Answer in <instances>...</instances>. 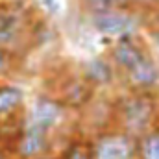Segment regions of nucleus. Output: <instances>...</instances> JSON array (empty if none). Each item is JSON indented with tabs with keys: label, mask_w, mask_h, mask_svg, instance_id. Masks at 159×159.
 I'll return each instance as SVG.
<instances>
[{
	"label": "nucleus",
	"mask_w": 159,
	"mask_h": 159,
	"mask_svg": "<svg viewBox=\"0 0 159 159\" xmlns=\"http://www.w3.org/2000/svg\"><path fill=\"white\" fill-rule=\"evenodd\" d=\"M159 124V93H117V128L133 139Z\"/></svg>",
	"instance_id": "obj_1"
},
{
	"label": "nucleus",
	"mask_w": 159,
	"mask_h": 159,
	"mask_svg": "<svg viewBox=\"0 0 159 159\" xmlns=\"http://www.w3.org/2000/svg\"><path fill=\"white\" fill-rule=\"evenodd\" d=\"M85 19L89 28L100 37L117 39L122 35H133V34H141V30H146V11H139V9L113 7L100 13L85 15Z\"/></svg>",
	"instance_id": "obj_2"
},
{
	"label": "nucleus",
	"mask_w": 159,
	"mask_h": 159,
	"mask_svg": "<svg viewBox=\"0 0 159 159\" xmlns=\"http://www.w3.org/2000/svg\"><path fill=\"white\" fill-rule=\"evenodd\" d=\"M69 119H70V113L61 104V100L50 91L37 93L34 96V100L28 104V109H26V120L30 124L39 126L43 129L54 133L56 137L63 131Z\"/></svg>",
	"instance_id": "obj_3"
},
{
	"label": "nucleus",
	"mask_w": 159,
	"mask_h": 159,
	"mask_svg": "<svg viewBox=\"0 0 159 159\" xmlns=\"http://www.w3.org/2000/svg\"><path fill=\"white\" fill-rule=\"evenodd\" d=\"M50 93H54L61 100V104L67 107L70 115L78 117L91 106V102L96 98L100 91L94 89L87 80H83V76L76 69V70H65L57 78L56 87Z\"/></svg>",
	"instance_id": "obj_4"
},
{
	"label": "nucleus",
	"mask_w": 159,
	"mask_h": 159,
	"mask_svg": "<svg viewBox=\"0 0 159 159\" xmlns=\"http://www.w3.org/2000/svg\"><path fill=\"white\" fill-rule=\"evenodd\" d=\"M78 128L89 137L117 128V94L100 91L91 106L78 115Z\"/></svg>",
	"instance_id": "obj_5"
},
{
	"label": "nucleus",
	"mask_w": 159,
	"mask_h": 159,
	"mask_svg": "<svg viewBox=\"0 0 159 159\" xmlns=\"http://www.w3.org/2000/svg\"><path fill=\"white\" fill-rule=\"evenodd\" d=\"M148 52H152V46L143 34L117 37L111 43V46L106 48V56L117 69L119 76L131 70Z\"/></svg>",
	"instance_id": "obj_6"
},
{
	"label": "nucleus",
	"mask_w": 159,
	"mask_h": 159,
	"mask_svg": "<svg viewBox=\"0 0 159 159\" xmlns=\"http://www.w3.org/2000/svg\"><path fill=\"white\" fill-rule=\"evenodd\" d=\"M91 141L94 159H135L137 139L120 131L119 128L96 133Z\"/></svg>",
	"instance_id": "obj_7"
},
{
	"label": "nucleus",
	"mask_w": 159,
	"mask_h": 159,
	"mask_svg": "<svg viewBox=\"0 0 159 159\" xmlns=\"http://www.w3.org/2000/svg\"><path fill=\"white\" fill-rule=\"evenodd\" d=\"M57 150L56 144V135L43 129L35 124H30L26 120L15 148H13V157L15 159H34L39 156H46V154H54Z\"/></svg>",
	"instance_id": "obj_8"
},
{
	"label": "nucleus",
	"mask_w": 159,
	"mask_h": 159,
	"mask_svg": "<svg viewBox=\"0 0 159 159\" xmlns=\"http://www.w3.org/2000/svg\"><path fill=\"white\" fill-rule=\"evenodd\" d=\"M122 91L159 93V57L156 52H148L131 70L119 76Z\"/></svg>",
	"instance_id": "obj_9"
},
{
	"label": "nucleus",
	"mask_w": 159,
	"mask_h": 159,
	"mask_svg": "<svg viewBox=\"0 0 159 159\" xmlns=\"http://www.w3.org/2000/svg\"><path fill=\"white\" fill-rule=\"evenodd\" d=\"M26 91L9 80L0 81V126H15L26 122Z\"/></svg>",
	"instance_id": "obj_10"
},
{
	"label": "nucleus",
	"mask_w": 159,
	"mask_h": 159,
	"mask_svg": "<svg viewBox=\"0 0 159 159\" xmlns=\"http://www.w3.org/2000/svg\"><path fill=\"white\" fill-rule=\"evenodd\" d=\"M78 72L98 91H111L119 85V72L106 54H94L78 65Z\"/></svg>",
	"instance_id": "obj_11"
},
{
	"label": "nucleus",
	"mask_w": 159,
	"mask_h": 159,
	"mask_svg": "<svg viewBox=\"0 0 159 159\" xmlns=\"http://www.w3.org/2000/svg\"><path fill=\"white\" fill-rule=\"evenodd\" d=\"M56 154L61 159H94L93 141L81 129H76L59 143Z\"/></svg>",
	"instance_id": "obj_12"
},
{
	"label": "nucleus",
	"mask_w": 159,
	"mask_h": 159,
	"mask_svg": "<svg viewBox=\"0 0 159 159\" xmlns=\"http://www.w3.org/2000/svg\"><path fill=\"white\" fill-rule=\"evenodd\" d=\"M135 159H159V124L137 139Z\"/></svg>",
	"instance_id": "obj_13"
},
{
	"label": "nucleus",
	"mask_w": 159,
	"mask_h": 159,
	"mask_svg": "<svg viewBox=\"0 0 159 159\" xmlns=\"http://www.w3.org/2000/svg\"><path fill=\"white\" fill-rule=\"evenodd\" d=\"M76 2L83 15H93V13L117 7V0H76Z\"/></svg>",
	"instance_id": "obj_14"
},
{
	"label": "nucleus",
	"mask_w": 159,
	"mask_h": 159,
	"mask_svg": "<svg viewBox=\"0 0 159 159\" xmlns=\"http://www.w3.org/2000/svg\"><path fill=\"white\" fill-rule=\"evenodd\" d=\"M17 61H19V56L17 54H13L11 50L0 46V81L9 78V74L13 72Z\"/></svg>",
	"instance_id": "obj_15"
},
{
	"label": "nucleus",
	"mask_w": 159,
	"mask_h": 159,
	"mask_svg": "<svg viewBox=\"0 0 159 159\" xmlns=\"http://www.w3.org/2000/svg\"><path fill=\"white\" fill-rule=\"evenodd\" d=\"M37 7H39L41 13L44 17H48V19H56V17H59L63 13L61 0H39L37 2Z\"/></svg>",
	"instance_id": "obj_16"
},
{
	"label": "nucleus",
	"mask_w": 159,
	"mask_h": 159,
	"mask_svg": "<svg viewBox=\"0 0 159 159\" xmlns=\"http://www.w3.org/2000/svg\"><path fill=\"white\" fill-rule=\"evenodd\" d=\"M146 28H157L159 30V0L146 11Z\"/></svg>",
	"instance_id": "obj_17"
},
{
	"label": "nucleus",
	"mask_w": 159,
	"mask_h": 159,
	"mask_svg": "<svg viewBox=\"0 0 159 159\" xmlns=\"http://www.w3.org/2000/svg\"><path fill=\"white\" fill-rule=\"evenodd\" d=\"M146 39L150 43L152 50L156 52V56L159 57V30L157 28H146Z\"/></svg>",
	"instance_id": "obj_18"
},
{
	"label": "nucleus",
	"mask_w": 159,
	"mask_h": 159,
	"mask_svg": "<svg viewBox=\"0 0 159 159\" xmlns=\"http://www.w3.org/2000/svg\"><path fill=\"white\" fill-rule=\"evenodd\" d=\"M34 159H61L56 152L54 154H46V156H39V157H34Z\"/></svg>",
	"instance_id": "obj_19"
},
{
	"label": "nucleus",
	"mask_w": 159,
	"mask_h": 159,
	"mask_svg": "<svg viewBox=\"0 0 159 159\" xmlns=\"http://www.w3.org/2000/svg\"><path fill=\"white\" fill-rule=\"evenodd\" d=\"M4 7H6V2H0V17H2V13H4Z\"/></svg>",
	"instance_id": "obj_20"
},
{
	"label": "nucleus",
	"mask_w": 159,
	"mask_h": 159,
	"mask_svg": "<svg viewBox=\"0 0 159 159\" xmlns=\"http://www.w3.org/2000/svg\"><path fill=\"white\" fill-rule=\"evenodd\" d=\"M0 2H6V4H11V2H20V0H0Z\"/></svg>",
	"instance_id": "obj_21"
}]
</instances>
